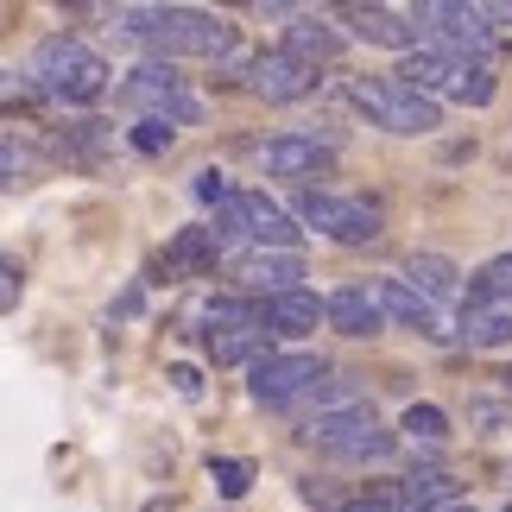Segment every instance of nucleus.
<instances>
[{
  "label": "nucleus",
  "mask_w": 512,
  "mask_h": 512,
  "mask_svg": "<svg viewBox=\"0 0 512 512\" xmlns=\"http://www.w3.org/2000/svg\"><path fill=\"white\" fill-rule=\"evenodd\" d=\"M336 165V140H317V133H279V140L260 146V171L266 177H323Z\"/></svg>",
  "instance_id": "nucleus-12"
},
{
  "label": "nucleus",
  "mask_w": 512,
  "mask_h": 512,
  "mask_svg": "<svg viewBox=\"0 0 512 512\" xmlns=\"http://www.w3.org/2000/svg\"><path fill=\"white\" fill-rule=\"evenodd\" d=\"M304 228H317L323 241L336 247H367L380 241V209L367 203V196H336V190H298V203H291Z\"/></svg>",
  "instance_id": "nucleus-7"
},
{
  "label": "nucleus",
  "mask_w": 512,
  "mask_h": 512,
  "mask_svg": "<svg viewBox=\"0 0 512 512\" xmlns=\"http://www.w3.org/2000/svg\"><path fill=\"white\" fill-rule=\"evenodd\" d=\"M304 443L342 462H386L392 456V430L373 418V405H342V411H317L304 424Z\"/></svg>",
  "instance_id": "nucleus-5"
},
{
  "label": "nucleus",
  "mask_w": 512,
  "mask_h": 512,
  "mask_svg": "<svg viewBox=\"0 0 512 512\" xmlns=\"http://www.w3.org/2000/svg\"><path fill=\"white\" fill-rule=\"evenodd\" d=\"M405 285L443 310L449 298H462V291H468V272L456 260H443V253H411V260H405Z\"/></svg>",
  "instance_id": "nucleus-18"
},
{
  "label": "nucleus",
  "mask_w": 512,
  "mask_h": 512,
  "mask_svg": "<svg viewBox=\"0 0 512 512\" xmlns=\"http://www.w3.org/2000/svg\"><path fill=\"white\" fill-rule=\"evenodd\" d=\"M342 512H399V494H392V487H386V494H367V500H348Z\"/></svg>",
  "instance_id": "nucleus-33"
},
{
  "label": "nucleus",
  "mask_w": 512,
  "mask_h": 512,
  "mask_svg": "<svg viewBox=\"0 0 512 512\" xmlns=\"http://www.w3.org/2000/svg\"><path fill=\"white\" fill-rule=\"evenodd\" d=\"M285 51H291V57H304V64H329V57L342 51V32L329 26V19H317V13H291V26H285Z\"/></svg>",
  "instance_id": "nucleus-21"
},
{
  "label": "nucleus",
  "mask_w": 512,
  "mask_h": 512,
  "mask_svg": "<svg viewBox=\"0 0 512 512\" xmlns=\"http://www.w3.org/2000/svg\"><path fill=\"white\" fill-rule=\"evenodd\" d=\"M121 102L140 114V121H165V127H196L203 121V102L184 89V76H177L171 64H140V70H127V83H121Z\"/></svg>",
  "instance_id": "nucleus-6"
},
{
  "label": "nucleus",
  "mask_w": 512,
  "mask_h": 512,
  "mask_svg": "<svg viewBox=\"0 0 512 512\" xmlns=\"http://www.w3.org/2000/svg\"><path fill=\"white\" fill-rule=\"evenodd\" d=\"M260 323H266V336L304 342V336H317V323H323V298H317V291H285V298H266L260 304Z\"/></svg>",
  "instance_id": "nucleus-16"
},
{
  "label": "nucleus",
  "mask_w": 512,
  "mask_h": 512,
  "mask_svg": "<svg viewBox=\"0 0 512 512\" xmlns=\"http://www.w3.org/2000/svg\"><path fill=\"white\" fill-rule=\"evenodd\" d=\"M405 19L430 38V51L468 57V64H487V70H494L500 38H494V26H487L481 7H462V0H418V7H405Z\"/></svg>",
  "instance_id": "nucleus-2"
},
{
  "label": "nucleus",
  "mask_w": 512,
  "mask_h": 512,
  "mask_svg": "<svg viewBox=\"0 0 512 512\" xmlns=\"http://www.w3.org/2000/svg\"><path fill=\"white\" fill-rule=\"evenodd\" d=\"M222 247H228L222 222H215V228H190L184 241L171 247V266H215V260H222Z\"/></svg>",
  "instance_id": "nucleus-24"
},
{
  "label": "nucleus",
  "mask_w": 512,
  "mask_h": 512,
  "mask_svg": "<svg viewBox=\"0 0 512 512\" xmlns=\"http://www.w3.org/2000/svg\"><path fill=\"white\" fill-rule=\"evenodd\" d=\"M373 298H380L386 310V323H405V329H418L424 342H456V323L443 317L430 298H418L405 279H373Z\"/></svg>",
  "instance_id": "nucleus-13"
},
{
  "label": "nucleus",
  "mask_w": 512,
  "mask_h": 512,
  "mask_svg": "<svg viewBox=\"0 0 512 512\" xmlns=\"http://www.w3.org/2000/svg\"><path fill=\"white\" fill-rule=\"evenodd\" d=\"M19 298H26V272H19V260H7V253H0V317H7Z\"/></svg>",
  "instance_id": "nucleus-30"
},
{
  "label": "nucleus",
  "mask_w": 512,
  "mask_h": 512,
  "mask_svg": "<svg viewBox=\"0 0 512 512\" xmlns=\"http://www.w3.org/2000/svg\"><path fill=\"white\" fill-rule=\"evenodd\" d=\"M506 512H512V506H506Z\"/></svg>",
  "instance_id": "nucleus-37"
},
{
  "label": "nucleus",
  "mask_w": 512,
  "mask_h": 512,
  "mask_svg": "<svg viewBox=\"0 0 512 512\" xmlns=\"http://www.w3.org/2000/svg\"><path fill=\"white\" fill-rule=\"evenodd\" d=\"M468 304H512V253L487 260L475 279H468Z\"/></svg>",
  "instance_id": "nucleus-23"
},
{
  "label": "nucleus",
  "mask_w": 512,
  "mask_h": 512,
  "mask_svg": "<svg viewBox=\"0 0 512 512\" xmlns=\"http://www.w3.org/2000/svg\"><path fill=\"white\" fill-rule=\"evenodd\" d=\"M171 146H177V127H165V121L133 127V152H140V159H159V152H171Z\"/></svg>",
  "instance_id": "nucleus-28"
},
{
  "label": "nucleus",
  "mask_w": 512,
  "mask_h": 512,
  "mask_svg": "<svg viewBox=\"0 0 512 512\" xmlns=\"http://www.w3.org/2000/svg\"><path fill=\"white\" fill-rule=\"evenodd\" d=\"M247 323H260V310L241 304V298H215V304H203V342H209V336H228V329H247Z\"/></svg>",
  "instance_id": "nucleus-25"
},
{
  "label": "nucleus",
  "mask_w": 512,
  "mask_h": 512,
  "mask_svg": "<svg viewBox=\"0 0 512 512\" xmlns=\"http://www.w3.org/2000/svg\"><path fill=\"white\" fill-rule=\"evenodd\" d=\"M399 430L411 443H424V449H437V443H449V418L437 405H405V418H399Z\"/></svg>",
  "instance_id": "nucleus-26"
},
{
  "label": "nucleus",
  "mask_w": 512,
  "mask_h": 512,
  "mask_svg": "<svg viewBox=\"0 0 512 512\" xmlns=\"http://www.w3.org/2000/svg\"><path fill=\"white\" fill-rule=\"evenodd\" d=\"M348 102L361 108L373 127L405 133V140H424V133H437V127H443V108L430 102V95H418L411 83H399V76H354Z\"/></svg>",
  "instance_id": "nucleus-4"
},
{
  "label": "nucleus",
  "mask_w": 512,
  "mask_h": 512,
  "mask_svg": "<svg viewBox=\"0 0 512 512\" xmlns=\"http://www.w3.org/2000/svg\"><path fill=\"white\" fill-rule=\"evenodd\" d=\"M323 380H329L323 354H304V348H291V354L266 348L260 361L247 367V392H253L260 405H298V399H310Z\"/></svg>",
  "instance_id": "nucleus-9"
},
{
  "label": "nucleus",
  "mask_w": 512,
  "mask_h": 512,
  "mask_svg": "<svg viewBox=\"0 0 512 512\" xmlns=\"http://www.w3.org/2000/svg\"><path fill=\"white\" fill-rule=\"evenodd\" d=\"M348 32L367 38V45H386V51H418V26L405 19V7H348Z\"/></svg>",
  "instance_id": "nucleus-17"
},
{
  "label": "nucleus",
  "mask_w": 512,
  "mask_h": 512,
  "mask_svg": "<svg viewBox=\"0 0 512 512\" xmlns=\"http://www.w3.org/2000/svg\"><path fill=\"white\" fill-rule=\"evenodd\" d=\"M26 171H32V152L13 146V140H0V184H19Z\"/></svg>",
  "instance_id": "nucleus-31"
},
{
  "label": "nucleus",
  "mask_w": 512,
  "mask_h": 512,
  "mask_svg": "<svg viewBox=\"0 0 512 512\" xmlns=\"http://www.w3.org/2000/svg\"><path fill=\"white\" fill-rule=\"evenodd\" d=\"M456 342H468V348H512V304H462Z\"/></svg>",
  "instance_id": "nucleus-19"
},
{
  "label": "nucleus",
  "mask_w": 512,
  "mask_h": 512,
  "mask_svg": "<svg viewBox=\"0 0 512 512\" xmlns=\"http://www.w3.org/2000/svg\"><path fill=\"white\" fill-rule=\"evenodd\" d=\"M13 95H19V76H13V70H0V102H13Z\"/></svg>",
  "instance_id": "nucleus-34"
},
{
  "label": "nucleus",
  "mask_w": 512,
  "mask_h": 512,
  "mask_svg": "<svg viewBox=\"0 0 512 512\" xmlns=\"http://www.w3.org/2000/svg\"><path fill=\"white\" fill-rule=\"evenodd\" d=\"M209 475H215V487H222L228 500H241L247 481H253V468H247V462H209Z\"/></svg>",
  "instance_id": "nucleus-29"
},
{
  "label": "nucleus",
  "mask_w": 512,
  "mask_h": 512,
  "mask_svg": "<svg viewBox=\"0 0 512 512\" xmlns=\"http://www.w3.org/2000/svg\"><path fill=\"white\" fill-rule=\"evenodd\" d=\"M26 83L38 95H51V102H64V108H83V102H102L108 83H114V70H108V57L83 45V38H38V51H32V64H26Z\"/></svg>",
  "instance_id": "nucleus-1"
},
{
  "label": "nucleus",
  "mask_w": 512,
  "mask_h": 512,
  "mask_svg": "<svg viewBox=\"0 0 512 512\" xmlns=\"http://www.w3.org/2000/svg\"><path fill=\"white\" fill-rule=\"evenodd\" d=\"M323 76H317V64H304V57H291L285 45H272V51H260L247 64V89L260 95V102H304L310 89H317Z\"/></svg>",
  "instance_id": "nucleus-11"
},
{
  "label": "nucleus",
  "mask_w": 512,
  "mask_h": 512,
  "mask_svg": "<svg viewBox=\"0 0 512 512\" xmlns=\"http://www.w3.org/2000/svg\"><path fill=\"white\" fill-rule=\"evenodd\" d=\"M146 45L159 51V64H171V57H222L234 45V26L222 13H203V7H159Z\"/></svg>",
  "instance_id": "nucleus-8"
},
{
  "label": "nucleus",
  "mask_w": 512,
  "mask_h": 512,
  "mask_svg": "<svg viewBox=\"0 0 512 512\" xmlns=\"http://www.w3.org/2000/svg\"><path fill=\"white\" fill-rule=\"evenodd\" d=\"M323 323L336 329V336H348V342H367V336L386 329V310L373 298V285H336L323 298Z\"/></svg>",
  "instance_id": "nucleus-14"
},
{
  "label": "nucleus",
  "mask_w": 512,
  "mask_h": 512,
  "mask_svg": "<svg viewBox=\"0 0 512 512\" xmlns=\"http://www.w3.org/2000/svg\"><path fill=\"white\" fill-rule=\"evenodd\" d=\"M266 348V323H247V329H228V336H209V361L215 367H234V361H260Z\"/></svg>",
  "instance_id": "nucleus-22"
},
{
  "label": "nucleus",
  "mask_w": 512,
  "mask_h": 512,
  "mask_svg": "<svg viewBox=\"0 0 512 512\" xmlns=\"http://www.w3.org/2000/svg\"><path fill=\"white\" fill-rule=\"evenodd\" d=\"M468 430L475 437H512V399H468Z\"/></svg>",
  "instance_id": "nucleus-27"
},
{
  "label": "nucleus",
  "mask_w": 512,
  "mask_h": 512,
  "mask_svg": "<svg viewBox=\"0 0 512 512\" xmlns=\"http://www.w3.org/2000/svg\"><path fill=\"white\" fill-rule=\"evenodd\" d=\"M222 234H247L253 247H272V253H291V241H298V215H291L285 203H272L266 190H234L228 209H222Z\"/></svg>",
  "instance_id": "nucleus-10"
},
{
  "label": "nucleus",
  "mask_w": 512,
  "mask_h": 512,
  "mask_svg": "<svg viewBox=\"0 0 512 512\" xmlns=\"http://www.w3.org/2000/svg\"><path fill=\"white\" fill-rule=\"evenodd\" d=\"M399 83H411L418 95H430V102H468V108H487L494 102V70L487 64H468V57H443V51H430V45H418V51H405V64L392 70Z\"/></svg>",
  "instance_id": "nucleus-3"
},
{
  "label": "nucleus",
  "mask_w": 512,
  "mask_h": 512,
  "mask_svg": "<svg viewBox=\"0 0 512 512\" xmlns=\"http://www.w3.org/2000/svg\"><path fill=\"white\" fill-rule=\"evenodd\" d=\"M392 494H399V512H449L456 506V481L443 468H411Z\"/></svg>",
  "instance_id": "nucleus-20"
},
{
  "label": "nucleus",
  "mask_w": 512,
  "mask_h": 512,
  "mask_svg": "<svg viewBox=\"0 0 512 512\" xmlns=\"http://www.w3.org/2000/svg\"><path fill=\"white\" fill-rule=\"evenodd\" d=\"M449 512H475V506H462V500H456V506H449Z\"/></svg>",
  "instance_id": "nucleus-35"
},
{
  "label": "nucleus",
  "mask_w": 512,
  "mask_h": 512,
  "mask_svg": "<svg viewBox=\"0 0 512 512\" xmlns=\"http://www.w3.org/2000/svg\"><path fill=\"white\" fill-rule=\"evenodd\" d=\"M234 279H241L247 291H266V298H285V291H304V260L298 253H272V247H253L234 260Z\"/></svg>",
  "instance_id": "nucleus-15"
},
{
  "label": "nucleus",
  "mask_w": 512,
  "mask_h": 512,
  "mask_svg": "<svg viewBox=\"0 0 512 512\" xmlns=\"http://www.w3.org/2000/svg\"><path fill=\"white\" fill-rule=\"evenodd\" d=\"M500 380H506V392H512V367H506V373H500Z\"/></svg>",
  "instance_id": "nucleus-36"
},
{
  "label": "nucleus",
  "mask_w": 512,
  "mask_h": 512,
  "mask_svg": "<svg viewBox=\"0 0 512 512\" xmlns=\"http://www.w3.org/2000/svg\"><path fill=\"white\" fill-rule=\"evenodd\" d=\"M196 196H203V203H215V209H228V196H234V184L222 171H196Z\"/></svg>",
  "instance_id": "nucleus-32"
}]
</instances>
